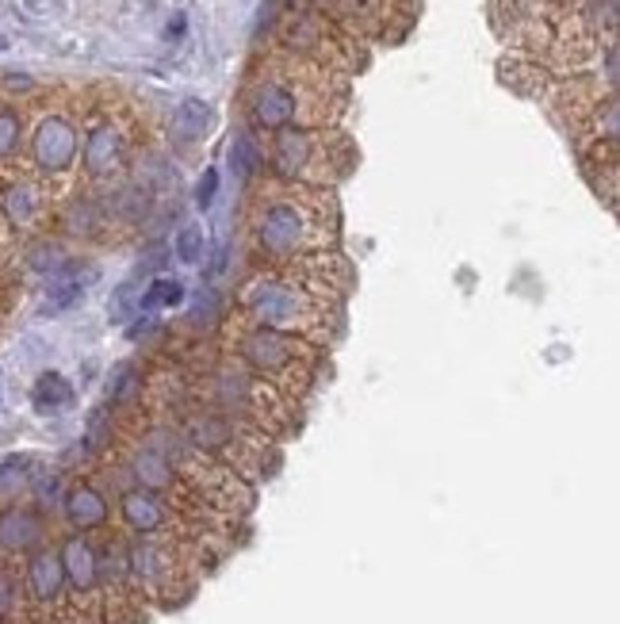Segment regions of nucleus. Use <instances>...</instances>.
Masks as SVG:
<instances>
[{
	"mask_svg": "<svg viewBox=\"0 0 620 624\" xmlns=\"http://www.w3.org/2000/svg\"><path fill=\"white\" fill-rule=\"evenodd\" d=\"M20 586H23V613L31 624H54L69 613L66 602V575L62 559H58V544H42L23 556L20 567Z\"/></svg>",
	"mask_w": 620,
	"mask_h": 624,
	"instance_id": "obj_9",
	"label": "nucleus"
},
{
	"mask_svg": "<svg viewBox=\"0 0 620 624\" xmlns=\"http://www.w3.org/2000/svg\"><path fill=\"white\" fill-rule=\"evenodd\" d=\"M23 138H28L23 135V116L8 103H0V169L20 158Z\"/></svg>",
	"mask_w": 620,
	"mask_h": 624,
	"instance_id": "obj_21",
	"label": "nucleus"
},
{
	"mask_svg": "<svg viewBox=\"0 0 620 624\" xmlns=\"http://www.w3.org/2000/svg\"><path fill=\"white\" fill-rule=\"evenodd\" d=\"M134 150V131L127 111L92 108L81 127V172L89 185H111L127 169Z\"/></svg>",
	"mask_w": 620,
	"mask_h": 624,
	"instance_id": "obj_8",
	"label": "nucleus"
},
{
	"mask_svg": "<svg viewBox=\"0 0 620 624\" xmlns=\"http://www.w3.org/2000/svg\"><path fill=\"white\" fill-rule=\"evenodd\" d=\"M192 395L203 406H211V410L227 414L234 422H246L253 429H280L283 418H288V395H280L264 379H257L238 360H222L214 368H207L196 379Z\"/></svg>",
	"mask_w": 620,
	"mask_h": 624,
	"instance_id": "obj_5",
	"label": "nucleus"
},
{
	"mask_svg": "<svg viewBox=\"0 0 620 624\" xmlns=\"http://www.w3.org/2000/svg\"><path fill=\"white\" fill-rule=\"evenodd\" d=\"M184 303V284L172 280V276H158V280H150V288H146L142 296V307L153 310V307H180Z\"/></svg>",
	"mask_w": 620,
	"mask_h": 624,
	"instance_id": "obj_29",
	"label": "nucleus"
},
{
	"mask_svg": "<svg viewBox=\"0 0 620 624\" xmlns=\"http://www.w3.org/2000/svg\"><path fill=\"white\" fill-rule=\"evenodd\" d=\"M62 230L69 234V238H100L103 230L111 227L108 211H103L100 199L92 196H73L69 204L62 207Z\"/></svg>",
	"mask_w": 620,
	"mask_h": 624,
	"instance_id": "obj_17",
	"label": "nucleus"
},
{
	"mask_svg": "<svg viewBox=\"0 0 620 624\" xmlns=\"http://www.w3.org/2000/svg\"><path fill=\"white\" fill-rule=\"evenodd\" d=\"M123 472H127V479H131V487L166 494V498L180 487L177 467H172L161 453H153V448H146V445H134L131 453H127Z\"/></svg>",
	"mask_w": 620,
	"mask_h": 624,
	"instance_id": "obj_16",
	"label": "nucleus"
},
{
	"mask_svg": "<svg viewBox=\"0 0 620 624\" xmlns=\"http://www.w3.org/2000/svg\"><path fill=\"white\" fill-rule=\"evenodd\" d=\"M31 403L39 414H58L73 403V384L62 376V372H42L31 387Z\"/></svg>",
	"mask_w": 620,
	"mask_h": 624,
	"instance_id": "obj_19",
	"label": "nucleus"
},
{
	"mask_svg": "<svg viewBox=\"0 0 620 624\" xmlns=\"http://www.w3.org/2000/svg\"><path fill=\"white\" fill-rule=\"evenodd\" d=\"M184 34V16H172V23H169V39H180Z\"/></svg>",
	"mask_w": 620,
	"mask_h": 624,
	"instance_id": "obj_32",
	"label": "nucleus"
},
{
	"mask_svg": "<svg viewBox=\"0 0 620 624\" xmlns=\"http://www.w3.org/2000/svg\"><path fill=\"white\" fill-rule=\"evenodd\" d=\"M20 621H28V613H23L20 571L12 567V559H0V624H20Z\"/></svg>",
	"mask_w": 620,
	"mask_h": 624,
	"instance_id": "obj_20",
	"label": "nucleus"
},
{
	"mask_svg": "<svg viewBox=\"0 0 620 624\" xmlns=\"http://www.w3.org/2000/svg\"><path fill=\"white\" fill-rule=\"evenodd\" d=\"M81 448H89V453H108V448H111V406L108 403H100L97 410L89 414V422H84Z\"/></svg>",
	"mask_w": 620,
	"mask_h": 624,
	"instance_id": "obj_27",
	"label": "nucleus"
},
{
	"mask_svg": "<svg viewBox=\"0 0 620 624\" xmlns=\"http://www.w3.org/2000/svg\"><path fill=\"white\" fill-rule=\"evenodd\" d=\"M214 192H219V169H203L200 185H196V204L211 207L214 204Z\"/></svg>",
	"mask_w": 620,
	"mask_h": 624,
	"instance_id": "obj_31",
	"label": "nucleus"
},
{
	"mask_svg": "<svg viewBox=\"0 0 620 624\" xmlns=\"http://www.w3.org/2000/svg\"><path fill=\"white\" fill-rule=\"evenodd\" d=\"M207 131H211V103L200 100V97L180 100L177 111H172V123H169L172 142L192 146V142H200Z\"/></svg>",
	"mask_w": 620,
	"mask_h": 624,
	"instance_id": "obj_18",
	"label": "nucleus"
},
{
	"mask_svg": "<svg viewBox=\"0 0 620 624\" xmlns=\"http://www.w3.org/2000/svg\"><path fill=\"white\" fill-rule=\"evenodd\" d=\"M230 353L246 372L264 379L280 395H299L310 387V372H314V345L296 334H280L269 326L230 323Z\"/></svg>",
	"mask_w": 620,
	"mask_h": 624,
	"instance_id": "obj_4",
	"label": "nucleus"
},
{
	"mask_svg": "<svg viewBox=\"0 0 620 624\" xmlns=\"http://www.w3.org/2000/svg\"><path fill=\"white\" fill-rule=\"evenodd\" d=\"M4 47H8V42H4V39H0V50H4Z\"/></svg>",
	"mask_w": 620,
	"mask_h": 624,
	"instance_id": "obj_33",
	"label": "nucleus"
},
{
	"mask_svg": "<svg viewBox=\"0 0 620 624\" xmlns=\"http://www.w3.org/2000/svg\"><path fill=\"white\" fill-rule=\"evenodd\" d=\"M31 472H34L31 456H20V453L4 456V460H0V502H12L20 491H28Z\"/></svg>",
	"mask_w": 620,
	"mask_h": 624,
	"instance_id": "obj_23",
	"label": "nucleus"
},
{
	"mask_svg": "<svg viewBox=\"0 0 620 624\" xmlns=\"http://www.w3.org/2000/svg\"><path fill=\"white\" fill-rule=\"evenodd\" d=\"M66 265H69V257H66V249L58 246V241H50V238L31 241V249H28V268H31V273L54 276V273H62Z\"/></svg>",
	"mask_w": 620,
	"mask_h": 624,
	"instance_id": "obj_26",
	"label": "nucleus"
},
{
	"mask_svg": "<svg viewBox=\"0 0 620 624\" xmlns=\"http://www.w3.org/2000/svg\"><path fill=\"white\" fill-rule=\"evenodd\" d=\"M58 559H62L66 575V602L69 613H84V617H97L103 591H100V559H97V541L84 533H69L58 544Z\"/></svg>",
	"mask_w": 620,
	"mask_h": 624,
	"instance_id": "obj_11",
	"label": "nucleus"
},
{
	"mask_svg": "<svg viewBox=\"0 0 620 624\" xmlns=\"http://www.w3.org/2000/svg\"><path fill=\"white\" fill-rule=\"evenodd\" d=\"M23 142H28V172H34L50 188L77 169V158H81V119L69 108H42Z\"/></svg>",
	"mask_w": 620,
	"mask_h": 624,
	"instance_id": "obj_7",
	"label": "nucleus"
},
{
	"mask_svg": "<svg viewBox=\"0 0 620 624\" xmlns=\"http://www.w3.org/2000/svg\"><path fill=\"white\" fill-rule=\"evenodd\" d=\"M134 310H142V299L134 296V284H119L116 296H111V303H108V318L119 326V323H127Z\"/></svg>",
	"mask_w": 620,
	"mask_h": 624,
	"instance_id": "obj_30",
	"label": "nucleus"
},
{
	"mask_svg": "<svg viewBox=\"0 0 620 624\" xmlns=\"http://www.w3.org/2000/svg\"><path fill=\"white\" fill-rule=\"evenodd\" d=\"M333 69L310 66L303 58L276 55L264 58L246 81V108L249 131L253 135H280L291 127H330L341 111V85H333Z\"/></svg>",
	"mask_w": 620,
	"mask_h": 624,
	"instance_id": "obj_1",
	"label": "nucleus"
},
{
	"mask_svg": "<svg viewBox=\"0 0 620 624\" xmlns=\"http://www.w3.org/2000/svg\"><path fill=\"white\" fill-rule=\"evenodd\" d=\"M62 517L66 525L73 528V533H103V528L111 525V498L103 494V487L89 479H77V483H66V494H62Z\"/></svg>",
	"mask_w": 620,
	"mask_h": 624,
	"instance_id": "obj_15",
	"label": "nucleus"
},
{
	"mask_svg": "<svg viewBox=\"0 0 620 624\" xmlns=\"http://www.w3.org/2000/svg\"><path fill=\"white\" fill-rule=\"evenodd\" d=\"M142 372L134 368V364H119L116 372H111V387H108V406L116 410V406H131L142 398Z\"/></svg>",
	"mask_w": 620,
	"mask_h": 624,
	"instance_id": "obj_22",
	"label": "nucleus"
},
{
	"mask_svg": "<svg viewBox=\"0 0 620 624\" xmlns=\"http://www.w3.org/2000/svg\"><path fill=\"white\" fill-rule=\"evenodd\" d=\"M28 491H31V506L34 509H58L62 506V494H66V479L58 472H31V483H28Z\"/></svg>",
	"mask_w": 620,
	"mask_h": 624,
	"instance_id": "obj_25",
	"label": "nucleus"
},
{
	"mask_svg": "<svg viewBox=\"0 0 620 624\" xmlns=\"http://www.w3.org/2000/svg\"><path fill=\"white\" fill-rule=\"evenodd\" d=\"M269 165L283 185L326 188L352 165V150L344 138L326 127H291V131L269 135Z\"/></svg>",
	"mask_w": 620,
	"mask_h": 624,
	"instance_id": "obj_6",
	"label": "nucleus"
},
{
	"mask_svg": "<svg viewBox=\"0 0 620 624\" xmlns=\"http://www.w3.org/2000/svg\"><path fill=\"white\" fill-rule=\"evenodd\" d=\"M338 234V207L326 188L272 185L249 211V241L272 265H296L310 254H326Z\"/></svg>",
	"mask_w": 620,
	"mask_h": 624,
	"instance_id": "obj_2",
	"label": "nucleus"
},
{
	"mask_svg": "<svg viewBox=\"0 0 620 624\" xmlns=\"http://www.w3.org/2000/svg\"><path fill=\"white\" fill-rule=\"evenodd\" d=\"M238 318L249 326H269L280 334H296L318 345L330 334V307L314 296L310 288L296 280L283 268H269V273H257L241 284L238 291Z\"/></svg>",
	"mask_w": 620,
	"mask_h": 624,
	"instance_id": "obj_3",
	"label": "nucleus"
},
{
	"mask_svg": "<svg viewBox=\"0 0 620 624\" xmlns=\"http://www.w3.org/2000/svg\"><path fill=\"white\" fill-rule=\"evenodd\" d=\"M203 249H207V238H203V227H196V222L180 227V234L172 238V257H177L180 265H200Z\"/></svg>",
	"mask_w": 620,
	"mask_h": 624,
	"instance_id": "obj_28",
	"label": "nucleus"
},
{
	"mask_svg": "<svg viewBox=\"0 0 620 624\" xmlns=\"http://www.w3.org/2000/svg\"><path fill=\"white\" fill-rule=\"evenodd\" d=\"M116 517L131 536H166L177 528V509L166 494L127 487L116 498Z\"/></svg>",
	"mask_w": 620,
	"mask_h": 624,
	"instance_id": "obj_13",
	"label": "nucleus"
},
{
	"mask_svg": "<svg viewBox=\"0 0 620 624\" xmlns=\"http://www.w3.org/2000/svg\"><path fill=\"white\" fill-rule=\"evenodd\" d=\"M50 211V188L28 169H0V234H34Z\"/></svg>",
	"mask_w": 620,
	"mask_h": 624,
	"instance_id": "obj_12",
	"label": "nucleus"
},
{
	"mask_svg": "<svg viewBox=\"0 0 620 624\" xmlns=\"http://www.w3.org/2000/svg\"><path fill=\"white\" fill-rule=\"evenodd\" d=\"M47 514L23 502H4L0 506V559L28 556V552L47 544Z\"/></svg>",
	"mask_w": 620,
	"mask_h": 624,
	"instance_id": "obj_14",
	"label": "nucleus"
},
{
	"mask_svg": "<svg viewBox=\"0 0 620 624\" xmlns=\"http://www.w3.org/2000/svg\"><path fill=\"white\" fill-rule=\"evenodd\" d=\"M180 571H184L180 548L169 536H131L127 541V575H131L138 594L169 602L172 586L180 583Z\"/></svg>",
	"mask_w": 620,
	"mask_h": 624,
	"instance_id": "obj_10",
	"label": "nucleus"
},
{
	"mask_svg": "<svg viewBox=\"0 0 620 624\" xmlns=\"http://www.w3.org/2000/svg\"><path fill=\"white\" fill-rule=\"evenodd\" d=\"M230 165H234L238 177H253V172L264 165V146L257 142L253 131L234 135V142H230Z\"/></svg>",
	"mask_w": 620,
	"mask_h": 624,
	"instance_id": "obj_24",
	"label": "nucleus"
}]
</instances>
